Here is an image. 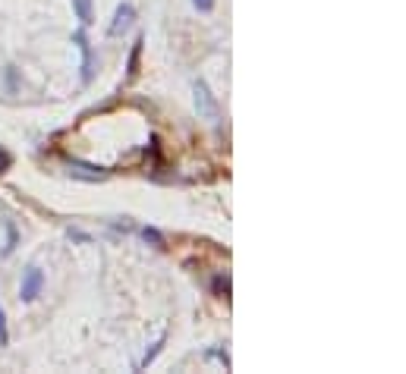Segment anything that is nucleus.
I'll list each match as a JSON object with an SVG mask.
<instances>
[{"mask_svg":"<svg viewBox=\"0 0 406 374\" xmlns=\"http://www.w3.org/2000/svg\"><path fill=\"white\" fill-rule=\"evenodd\" d=\"M193 95H195V110H199V116H205V120H218L220 116V107H218V98L211 95V89H208L205 79H195L193 82Z\"/></svg>","mask_w":406,"mask_h":374,"instance_id":"1","label":"nucleus"},{"mask_svg":"<svg viewBox=\"0 0 406 374\" xmlns=\"http://www.w3.org/2000/svg\"><path fill=\"white\" fill-rule=\"evenodd\" d=\"M42 286H44V274L38 267H28L26 277H22V286H19V299L22 302H35L42 296Z\"/></svg>","mask_w":406,"mask_h":374,"instance_id":"2","label":"nucleus"},{"mask_svg":"<svg viewBox=\"0 0 406 374\" xmlns=\"http://www.w3.org/2000/svg\"><path fill=\"white\" fill-rule=\"evenodd\" d=\"M73 41H76L79 51H82V85H89L91 75H95V60H91V44H89V35H85V28L73 32Z\"/></svg>","mask_w":406,"mask_h":374,"instance_id":"3","label":"nucleus"},{"mask_svg":"<svg viewBox=\"0 0 406 374\" xmlns=\"http://www.w3.org/2000/svg\"><path fill=\"white\" fill-rule=\"evenodd\" d=\"M136 22V7L132 3H120L117 13H114V22H110V35H120Z\"/></svg>","mask_w":406,"mask_h":374,"instance_id":"4","label":"nucleus"},{"mask_svg":"<svg viewBox=\"0 0 406 374\" xmlns=\"http://www.w3.org/2000/svg\"><path fill=\"white\" fill-rule=\"evenodd\" d=\"M142 48H145V35H139V38L132 41L130 60H126V75H130V79H136V75H139V60H142Z\"/></svg>","mask_w":406,"mask_h":374,"instance_id":"5","label":"nucleus"},{"mask_svg":"<svg viewBox=\"0 0 406 374\" xmlns=\"http://www.w3.org/2000/svg\"><path fill=\"white\" fill-rule=\"evenodd\" d=\"M73 10H76V19L82 22V28H89L95 22V13H91V0H73Z\"/></svg>","mask_w":406,"mask_h":374,"instance_id":"6","label":"nucleus"},{"mask_svg":"<svg viewBox=\"0 0 406 374\" xmlns=\"http://www.w3.org/2000/svg\"><path fill=\"white\" fill-rule=\"evenodd\" d=\"M211 293H214V296H224V299H227V296L233 293V283H230V277L218 274V277L211 280Z\"/></svg>","mask_w":406,"mask_h":374,"instance_id":"7","label":"nucleus"},{"mask_svg":"<svg viewBox=\"0 0 406 374\" xmlns=\"http://www.w3.org/2000/svg\"><path fill=\"white\" fill-rule=\"evenodd\" d=\"M142 239H145V242H152L155 249H164V236H161V230H155V226H145Z\"/></svg>","mask_w":406,"mask_h":374,"instance_id":"8","label":"nucleus"},{"mask_svg":"<svg viewBox=\"0 0 406 374\" xmlns=\"http://www.w3.org/2000/svg\"><path fill=\"white\" fill-rule=\"evenodd\" d=\"M161 349H164V334H161V340L155 343V346L148 349V353H145V359H142V365H139V368H148V365H152V362L158 359V353H161Z\"/></svg>","mask_w":406,"mask_h":374,"instance_id":"9","label":"nucleus"},{"mask_svg":"<svg viewBox=\"0 0 406 374\" xmlns=\"http://www.w3.org/2000/svg\"><path fill=\"white\" fill-rule=\"evenodd\" d=\"M16 226L13 224H7V245H3V258H7V255H13V249H16Z\"/></svg>","mask_w":406,"mask_h":374,"instance_id":"10","label":"nucleus"},{"mask_svg":"<svg viewBox=\"0 0 406 374\" xmlns=\"http://www.w3.org/2000/svg\"><path fill=\"white\" fill-rule=\"evenodd\" d=\"M0 346H10V330H7V314L0 308Z\"/></svg>","mask_w":406,"mask_h":374,"instance_id":"11","label":"nucleus"},{"mask_svg":"<svg viewBox=\"0 0 406 374\" xmlns=\"http://www.w3.org/2000/svg\"><path fill=\"white\" fill-rule=\"evenodd\" d=\"M10 167H13V154H10V151L0 145V173H7Z\"/></svg>","mask_w":406,"mask_h":374,"instance_id":"12","label":"nucleus"},{"mask_svg":"<svg viewBox=\"0 0 406 374\" xmlns=\"http://www.w3.org/2000/svg\"><path fill=\"white\" fill-rule=\"evenodd\" d=\"M195 3V10H199V13H211L214 10V0H193Z\"/></svg>","mask_w":406,"mask_h":374,"instance_id":"13","label":"nucleus"},{"mask_svg":"<svg viewBox=\"0 0 406 374\" xmlns=\"http://www.w3.org/2000/svg\"><path fill=\"white\" fill-rule=\"evenodd\" d=\"M7 89H10V95L16 91V69L13 66H7Z\"/></svg>","mask_w":406,"mask_h":374,"instance_id":"14","label":"nucleus"},{"mask_svg":"<svg viewBox=\"0 0 406 374\" xmlns=\"http://www.w3.org/2000/svg\"><path fill=\"white\" fill-rule=\"evenodd\" d=\"M69 239H76V242H91V236L82 230H69Z\"/></svg>","mask_w":406,"mask_h":374,"instance_id":"15","label":"nucleus"},{"mask_svg":"<svg viewBox=\"0 0 406 374\" xmlns=\"http://www.w3.org/2000/svg\"><path fill=\"white\" fill-rule=\"evenodd\" d=\"M208 359H220V362H224V365L230 368V359H227V353H218V349H211V353H208Z\"/></svg>","mask_w":406,"mask_h":374,"instance_id":"16","label":"nucleus"}]
</instances>
